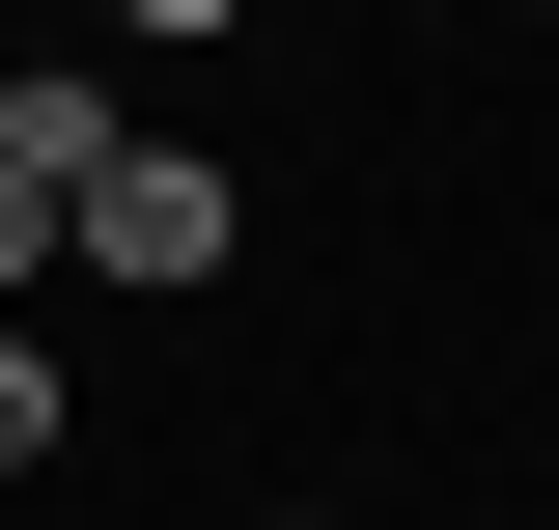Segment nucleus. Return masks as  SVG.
<instances>
[{
	"instance_id": "nucleus-1",
	"label": "nucleus",
	"mask_w": 559,
	"mask_h": 530,
	"mask_svg": "<svg viewBox=\"0 0 559 530\" xmlns=\"http://www.w3.org/2000/svg\"><path fill=\"white\" fill-rule=\"evenodd\" d=\"M57 252L112 279V308H197V279L252 252V168H224V140H168V112H140L112 168H84V196H57Z\"/></svg>"
},
{
	"instance_id": "nucleus-2",
	"label": "nucleus",
	"mask_w": 559,
	"mask_h": 530,
	"mask_svg": "<svg viewBox=\"0 0 559 530\" xmlns=\"http://www.w3.org/2000/svg\"><path fill=\"white\" fill-rule=\"evenodd\" d=\"M112 140H140V84H112V57H28V84H0V196H84Z\"/></svg>"
},
{
	"instance_id": "nucleus-3",
	"label": "nucleus",
	"mask_w": 559,
	"mask_h": 530,
	"mask_svg": "<svg viewBox=\"0 0 559 530\" xmlns=\"http://www.w3.org/2000/svg\"><path fill=\"white\" fill-rule=\"evenodd\" d=\"M57 447H84V392H57V335L0 308V474H57Z\"/></svg>"
},
{
	"instance_id": "nucleus-4",
	"label": "nucleus",
	"mask_w": 559,
	"mask_h": 530,
	"mask_svg": "<svg viewBox=\"0 0 559 530\" xmlns=\"http://www.w3.org/2000/svg\"><path fill=\"white\" fill-rule=\"evenodd\" d=\"M84 28H112V57H224L252 0H84Z\"/></svg>"
},
{
	"instance_id": "nucleus-5",
	"label": "nucleus",
	"mask_w": 559,
	"mask_h": 530,
	"mask_svg": "<svg viewBox=\"0 0 559 530\" xmlns=\"http://www.w3.org/2000/svg\"><path fill=\"white\" fill-rule=\"evenodd\" d=\"M28 279H57V196H0V308H28Z\"/></svg>"
},
{
	"instance_id": "nucleus-6",
	"label": "nucleus",
	"mask_w": 559,
	"mask_h": 530,
	"mask_svg": "<svg viewBox=\"0 0 559 530\" xmlns=\"http://www.w3.org/2000/svg\"><path fill=\"white\" fill-rule=\"evenodd\" d=\"M252 530H364V503H252Z\"/></svg>"
}]
</instances>
